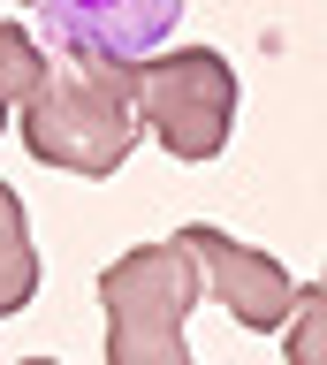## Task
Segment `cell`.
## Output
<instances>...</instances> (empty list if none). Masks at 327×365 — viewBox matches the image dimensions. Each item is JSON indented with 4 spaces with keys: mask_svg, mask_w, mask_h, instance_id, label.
<instances>
[{
    "mask_svg": "<svg viewBox=\"0 0 327 365\" xmlns=\"http://www.w3.org/2000/svg\"><path fill=\"white\" fill-rule=\"evenodd\" d=\"M137 137H145L137 61H84V53H61V61H46L38 91L24 99L31 160H46L61 175H84V182L122 175V160H130Z\"/></svg>",
    "mask_w": 327,
    "mask_h": 365,
    "instance_id": "cell-1",
    "label": "cell"
},
{
    "mask_svg": "<svg viewBox=\"0 0 327 365\" xmlns=\"http://www.w3.org/2000/svg\"><path fill=\"white\" fill-rule=\"evenodd\" d=\"M206 297V267L183 236L137 244L99 274L107 304V365H190V304Z\"/></svg>",
    "mask_w": 327,
    "mask_h": 365,
    "instance_id": "cell-2",
    "label": "cell"
},
{
    "mask_svg": "<svg viewBox=\"0 0 327 365\" xmlns=\"http://www.w3.org/2000/svg\"><path fill=\"white\" fill-rule=\"evenodd\" d=\"M137 114L175 160H221L236 130V68L213 46H183L167 61H137Z\"/></svg>",
    "mask_w": 327,
    "mask_h": 365,
    "instance_id": "cell-3",
    "label": "cell"
},
{
    "mask_svg": "<svg viewBox=\"0 0 327 365\" xmlns=\"http://www.w3.org/2000/svg\"><path fill=\"white\" fill-rule=\"evenodd\" d=\"M53 53L84 61H145L183 23V0H31Z\"/></svg>",
    "mask_w": 327,
    "mask_h": 365,
    "instance_id": "cell-4",
    "label": "cell"
},
{
    "mask_svg": "<svg viewBox=\"0 0 327 365\" xmlns=\"http://www.w3.org/2000/svg\"><path fill=\"white\" fill-rule=\"evenodd\" d=\"M183 244L198 251L206 289L221 297L244 327H289V312H297V282L281 274V259H266V251H251V244H236L229 228H206V221H190Z\"/></svg>",
    "mask_w": 327,
    "mask_h": 365,
    "instance_id": "cell-5",
    "label": "cell"
},
{
    "mask_svg": "<svg viewBox=\"0 0 327 365\" xmlns=\"http://www.w3.org/2000/svg\"><path fill=\"white\" fill-rule=\"evenodd\" d=\"M38 297V251H31V221H24V198L0 182V319L24 312Z\"/></svg>",
    "mask_w": 327,
    "mask_h": 365,
    "instance_id": "cell-6",
    "label": "cell"
},
{
    "mask_svg": "<svg viewBox=\"0 0 327 365\" xmlns=\"http://www.w3.org/2000/svg\"><path fill=\"white\" fill-rule=\"evenodd\" d=\"M46 61H38V46L16 31V23H0V130H8V114H24V99L38 91Z\"/></svg>",
    "mask_w": 327,
    "mask_h": 365,
    "instance_id": "cell-7",
    "label": "cell"
},
{
    "mask_svg": "<svg viewBox=\"0 0 327 365\" xmlns=\"http://www.w3.org/2000/svg\"><path fill=\"white\" fill-rule=\"evenodd\" d=\"M281 358L289 365H327V289H297V312L281 327Z\"/></svg>",
    "mask_w": 327,
    "mask_h": 365,
    "instance_id": "cell-8",
    "label": "cell"
},
{
    "mask_svg": "<svg viewBox=\"0 0 327 365\" xmlns=\"http://www.w3.org/2000/svg\"><path fill=\"white\" fill-rule=\"evenodd\" d=\"M24 365H53V358H24Z\"/></svg>",
    "mask_w": 327,
    "mask_h": 365,
    "instance_id": "cell-9",
    "label": "cell"
},
{
    "mask_svg": "<svg viewBox=\"0 0 327 365\" xmlns=\"http://www.w3.org/2000/svg\"><path fill=\"white\" fill-rule=\"evenodd\" d=\"M320 289H327V274H320Z\"/></svg>",
    "mask_w": 327,
    "mask_h": 365,
    "instance_id": "cell-10",
    "label": "cell"
}]
</instances>
